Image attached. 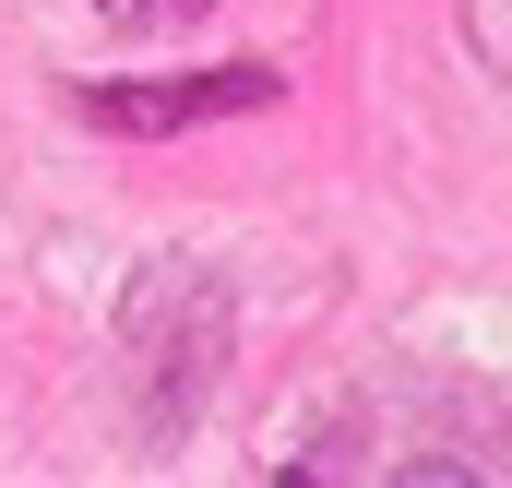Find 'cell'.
<instances>
[{
	"instance_id": "1",
	"label": "cell",
	"mask_w": 512,
	"mask_h": 488,
	"mask_svg": "<svg viewBox=\"0 0 512 488\" xmlns=\"http://www.w3.org/2000/svg\"><path fill=\"white\" fill-rule=\"evenodd\" d=\"M286 96L274 60H215V72H179V84H96L84 120L96 131H203V120H251Z\"/></svg>"
},
{
	"instance_id": "2",
	"label": "cell",
	"mask_w": 512,
	"mask_h": 488,
	"mask_svg": "<svg viewBox=\"0 0 512 488\" xmlns=\"http://www.w3.org/2000/svg\"><path fill=\"white\" fill-rule=\"evenodd\" d=\"M96 12H120V24H143V12H155V0H96Z\"/></svg>"
}]
</instances>
